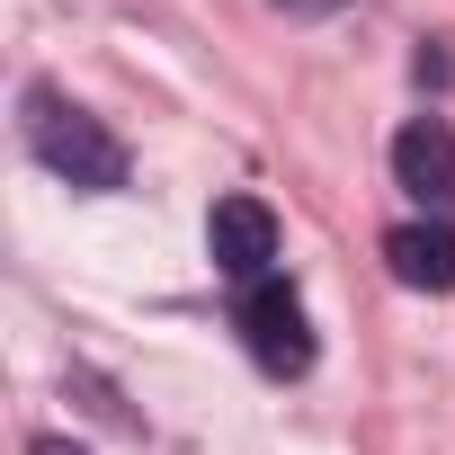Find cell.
<instances>
[{
	"label": "cell",
	"mask_w": 455,
	"mask_h": 455,
	"mask_svg": "<svg viewBox=\"0 0 455 455\" xmlns=\"http://www.w3.org/2000/svg\"><path fill=\"white\" fill-rule=\"evenodd\" d=\"M277 10H339V0H277Z\"/></svg>",
	"instance_id": "7"
},
{
	"label": "cell",
	"mask_w": 455,
	"mask_h": 455,
	"mask_svg": "<svg viewBox=\"0 0 455 455\" xmlns=\"http://www.w3.org/2000/svg\"><path fill=\"white\" fill-rule=\"evenodd\" d=\"M19 108H28V116H19V125H28V152H36V161H45L54 179H72L81 196H116V188L134 179L125 143H116V134H108V125L90 116V108H72L63 90H45V81H36V90H28Z\"/></svg>",
	"instance_id": "1"
},
{
	"label": "cell",
	"mask_w": 455,
	"mask_h": 455,
	"mask_svg": "<svg viewBox=\"0 0 455 455\" xmlns=\"http://www.w3.org/2000/svg\"><path fill=\"white\" fill-rule=\"evenodd\" d=\"M205 259H214V277H233V286H268V268H277V214L259 196H214Z\"/></svg>",
	"instance_id": "3"
},
{
	"label": "cell",
	"mask_w": 455,
	"mask_h": 455,
	"mask_svg": "<svg viewBox=\"0 0 455 455\" xmlns=\"http://www.w3.org/2000/svg\"><path fill=\"white\" fill-rule=\"evenodd\" d=\"M384 268L411 295H455V223H393L384 233Z\"/></svg>",
	"instance_id": "4"
},
{
	"label": "cell",
	"mask_w": 455,
	"mask_h": 455,
	"mask_svg": "<svg viewBox=\"0 0 455 455\" xmlns=\"http://www.w3.org/2000/svg\"><path fill=\"white\" fill-rule=\"evenodd\" d=\"M242 339H251V357L268 366V375H304L313 366V322H304V295L286 286V277H268V286H242Z\"/></svg>",
	"instance_id": "2"
},
{
	"label": "cell",
	"mask_w": 455,
	"mask_h": 455,
	"mask_svg": "<svg viewBox=\"0 0 455 455\" xmlns=\"http://www.w3.org/2000/svg\"><path fill=\"white\" fill-rule=\"evenodd\" d=\"M393 179H402L419 205H446V196H455V134H446L437 116H411V125L393 134Z\"/></svg>",
	"instance_id": "5"
},
{
	"label": "cell",
	"mask_w": 455,
	"mask_h": 455,
	"mask_svg": "<svg viewBox=\"0 0 455 455\" xmlns=\"http://www.w3.org/2000/svg\"><path fill=\"white\" fill-rule=\"evenodd\" d=\"M36 455H81V446L72 437H36Z\"/></svg>",
	"instance_id": "6"
}]
</instances>
